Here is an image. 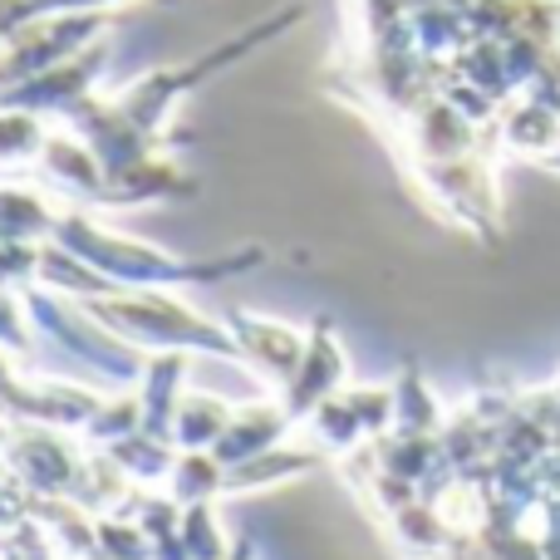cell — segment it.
Segmentation results:
<instances>
[{"mask_svg": "<svg viewBox=\"0 0 560 560\" xmlns=\"http://www.w3.org/2000/svg\"><path fill=\"white\" fill-rule=\"evenodd\" d=\"M236 408L222 404V398L212 394H183V404H177V418H173V438L183 453H212L217 438L226 433V423H232Z\"/></svg>", "mask_w": 560, "mask_h": 560, "instance_id": "cell-6", "label": "cell"}, {"mask_svg": "<svg viewBox=\"0 0 560 560\" xmlns=\"http://www.w3.org/2000/svg\"><path fill=\"white\" fill-rule=\"evenodd\" d=\"M84 310L98 319V325H108L118 339H128L133 349H207V354H222V359H242V345H236V335L226 325H212V319H202L197 310H183L177 300L158 295L153 285H138L128 290V295H118L114 290H104V295H89Z\"/></svg>", "mask_w": 560, "mask_h": 560, "instance_id": "cell-1", "label": "cell"}, {"mask_svg": "<svg viewBox=\"0 0 560 560\" xmlns=\"http://www.w3.org/2000/svg\"><path fill=\"white\" fill-rule=\"evenodd\" d=\"M339 388H345V354H339L329 325L319 319L315 335H310L305 359H300V369H295V378L280 388V404H285V413L295 418V423H305V418L315 413L329 394H339Z\"/></svg>", "mask_w": 560, "mask_h": 560, "instance_id": "cell-4", "label": "cell"}, {"mask_svg": "<svg viewBox=\"0 0 560 560\" xmlns=\"http://www.w3.org/2000/svg\"><path fill=\"white\" fill-rule=\"evenodd\" d=\"M290 428H295V418L285 413V404H266V398H256V404H242L232 413V423H226V433L217 438V463L236 467L246 463V457H261L271 453V447H280L290 438Z\"/></svg>", "mask_w": 560, "mask_h": 560, "instance_id": "cell-5", "label": "cell"}, {"mask_svg": "<svg viewBox=\"0 0 560 560\" xmlns=\"http://www.w3.org/2000/svg\"><path fill=\"white\" fill-rule=\"evenodd\" d=\"M177 541L192 560H226L236 541H226V526L217 516V502H192L183 506V526H177Z\"/></svg>", "mask_w": 560, "mask_h": 560, "instance_id": "cell-8", "label": "cell"}, {"mask_svg": "<svg viewBox=\"0 0 560 560\" xmlns=\"http://www.w3.org/2000/svg\"><path fill=\"white\" fill-rule=\"evenodd\" d=\"M232 335L242 345V364H252V374L261 384L285 388L295 378L300 359L310 349V335L280 325V319H256V315H232Z\"/></svg>", "mask_w": 560, "mask_h": 560, "instance_id": "cell-3", "label": "cell"}, {"mask_svg": "<svg viewBox=\"0 0 560 560\" xmlns=\"http://www.w3.org/2000/svg\"><path fill=\"white\" fill-rule=\"evenodd\" d=\"M163 492L173 497L177 506L217 502V497H226V463H217V453H177Z\"/></svg>", "mask_w": 560, "mask_h": 560, "instance_id": "cell-7", "label": "cell"}, {"mask_svg": "<svg viewBox=\"0 0 560 560\" xmlns=\"http://www.w3.org/2000/svg\"><path fill=\"white\" fill-rule=\"evenodd\" d=\"M89 447L79 443V433L45 423H10L5 443H0V463H5L10 482L35 502V497H74V482L84 472Z\"/></svg>", "mask_w": 560, "mask_h": 560, "instance_id": "cell-2", "label": "cell"}]
</instances>
